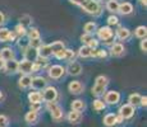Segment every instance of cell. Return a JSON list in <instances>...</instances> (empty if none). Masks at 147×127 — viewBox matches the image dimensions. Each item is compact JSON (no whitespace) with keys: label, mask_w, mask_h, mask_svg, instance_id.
Segmentation results:
<instances>
[{"label":"cell","mask_w":147,"mask_h":127,"mask_svg":"<svg viewBox=\"0 0 147 127\" xmlns=\"http://www.w3.org/2000/svg\"><path fill=\"white\" fill-rule=\"evenodd\" d=\"M26 35L28 36V38L30 39H35V38H40V32H38L37 28H30V29L27 31Z\"/></svg>","instance_id":"34"},{"label":"cell","mask_w":147,"mask_h":127,"mask_svg":"<svg viewBox=\"0 0 147 127\" xmlns=\"http://www.w3.org/2000/svg\"><path fill=\"white\" fill-rule=\"evenodd\" d=\"M72 4H74V5H78V7H82V5L84 4V3L87 1V0H69Z\"/></svg>","instance_id":"46"},{"label":"cell","mask_w":147,"mask_h":127,"mask_svg":"<svg viewBox=\"0 0 147 127\" xmlns=\"http://www.w3.org/2000/svg\"><path fill=\"white\" fill-rule=\"evenodd\" d=\"M134 36L137 38H140V39L146 38V36H147V28L145 27V25H140V27H137V28H136V31H134Z\"/></svg>","instance_id":"30"},{"label":"cell","mask_w":147,"mask_h":127,"mask_svg":"<svg viewBox=\"0 0 147 127\" xmlns=\"http://www.w3.org/2000/svg\"><path fill=\"white\" fill-rule=\"evenodd\" d=\"M42 100H45L46 103H49V102H56L59 98V93H58V89L54 88V86H45L44 89H42Z\"/></svg>","instance_id":"5"},{"label":"cell","mask_w":147,"mask_h":127,"mask_svg":"<svg viewBox=\"0 0 147 127\" xmlns=\"http://www.w3.org/2000/svg\"><path fill=\"white\" fill-rule=\"evenodd\" d=\"M0 59H3L4 61L13 60L14 59V51L12 47H4L0 50Z\"/></svg>","instance_id":"21"},{"label":"cell","mask_w":147,"mask_h":127,"mask_svg":"<svg viewBox=\"0 0 147 127\" xmlns=\"http://www.w3.org/2000/svg\"><path fill=\"white\" fill-rule=\"evenodd\" d=\"M124 52H125V49H124V46L119 42H117V43H113L111 47H110V55L114 56V57H120L121 55H124Z\"/></svg>","instance_id":"15"},{"label":"cell","mask_w":147,"mask_h":127,"mask_svg":"<svg viewBox=\"0 0 147 127\" xmlns=\"http://www.w3.org/2000/svg\"><path fill=\"white\" fill-rule=\"evenodd\" d=\"M141 97L142 95H140L138 93H133V94H131L129 95V98H128V102H129V104H131L132 107H138V106H141Z\"/></svg>","instance_id":"27"},{"label":"cell","mask_w":147,"mask_h":127,"mask_svg":"<svg viewBox=\"0 0 147 127\" xmlns=\"http://www.w3.org/2000/svg\"><path fill=\"white\" fill-rule=\"evenodd\" d=\"M24 120H26L27 123L33 125V123H36L38 121V112L31 111V109H30V112H27L26 116H24Z\"/></svg>","instance_id":"24"},{"label":"cell","mask_w":147,"mask_h":127,"mask_svg":"<svg viewBox=\"0 0 147 127\" xmlns=\"http://www.w3.org/2000/svg\"><path fill=\"white\" fill-rule=\"evenodd\" d=\"M3 97H4V95H3V93H1V92H0V100H1V99H3Z\"/></svg>","instance_id":"52"},{"label":"cell","mask_w":147,"mask_h":127,"mask_svg":"<svg viewBox=\"0 0 147 127\" xmlns=\"http://www.w3.org/2000/svg\"><path fill=\"white\" fill-rule=\"evenodd\" d=\"M14 33H16V36H18V37H24L26 36V33H27V29H26V27L24 25H22V24H18V25H16V28H14Z\"/></svg>","instance_id":"33"},{"label":"cell","mask_w":147,"mask_h":127,"mask_svg":"<svg viewBox=\"0 0 147 127\" xmlns=\"http://www.w3.org/2000/svg\"><path fill=\"white\" fill-rule=\"evenodd\" d=\"M50 46H51V49H53V53L55 55L56 52H58L59 50H61V49H64V43L61 41H55V42H53V43H50Z\"/></svg>","instance_id":"35"},{"label":"cell","mask_w":147,"mask_h":127,"mask_svg":"<svg viewBox=\"0 0 147 127\" xmlns=\"http://www.w3.org/2000/svg\"><path fill=\"white\" fill-rule=\"evenodd\" d=\"M4 66H5V61L3 59H0V70H4Z\"/></svg>","instance_id":"50"},{"label":"cell","mask_w":147,"mask_h":127,"mask_svg":"<svg viewBox=\"0 0 147 127\" xmlns=\"http://www.w3.org/2000/svg\"><path fill=\"white\" fill-rule=\"evenodd\" d=\"M37 55H38V57H42V59H49L51 56H54L51 46L50 45H41L37 49Z\"/></svg>","instance_id":"12"},{"label":"cell","mask_w":147,"mask_h":127,"mask_svg":"<svg viewBox=\"0 0 147 127\" xmlns=\"http://www.w3.org/2000/svg\"><path fill=\"white\" fill-rule=\"evenodd\" d=\"M104 102H105V104H109V106H115L120 102V93L117 92V90H109V92L105 93Z\"/></svg>","instance_id":"7"},{"label":"cell","mask_w":147,"mask_h":127,"mask_svg":"<svg viewBox=\"0 0 147 127\" xmlns=\"http://www.w3.org/2000/svg\"><path fill=\"white\" fill-rule=\"evenodd\" d=\"M30 108H31V111L40 112V109H41V103H31Z\"/></svg>","instance_id":"42"},{"label":"cell","mask_w":147,"mask_h":127,"mask_svg":"<svg viewBox=\"0 0 147 127\" xmlns=\"http://www.w3.org/2000/svg\"><path fill=\"white\" fill-rule=\"evenodd\" d=\"M64 55H65V47H64V49H61V50H59L54 56H55L58 60H64Z\"/></svg>","instance_id":"41"},{"label":"cell","mask_w":147,"mask_h":127,"mask_svg":"<svg viewBox=\"0 0 147 127\" xmlns=\"http://www.w3.org/2000/svg\"><path fill=\"white\" fill-rule=\"evenodd\" d=\"M28 100L30 103H41L42 102V95L38 90H35V92L28 93Z\"/></svg>","instance_id":"26"},{"label":"cell","mask_w":147,"mask_h":127,"mask_svg":"<svg viewBox=\"0 0 147 127\" xmlns=\"http://www.w3.org/2000/svg\"><path fill=\"white\" fill-rule=\"evenodd\" d=\"M140 47H141V51H142V52H146L147 51V39L146 38H143L142 41H141Z\"/></svg>","instance_id":"43"},{"label":"cell","mask_w":147,"mask_h":127,"mask_svg":"<svg viewBox=\"0 0 147 127\" xmlns=\"http://www.w3.org/2000/svg\"><path fill=\"white\" fill-rule=\"evenodd\" d=\"M70 107H72L73 111L82 112V111H84V108H86V103H84L83 100H81V99H76V100L72 102Z\"/></svg>","instance_id":"28"},{"label":"cell","mask_w":147,"mask_h":127,"mask_svg":"<svg viewBox=\"0 0 147 127\" xmlns=\"http://www.w3.org/2000/svg\"><path fill=\"white\" fill-rule=\"evenodd\" d=\"M74 59H76V52L74 51H72V50H68L65 49V55H64V60L65 61H74Z\"/></svg>","instance_id":"36"},{"label":"cell","mask_w":147,"mask_h":127,"mask_svg":"<svg viewBox=\"0 0 147 127\" xmlns=\"http://www.w3.org/2000/svg\"><path fill=\"white\" fill-rule=\"evenodd\" d=\"M31 86H32L35 90H42L45 86H47L46 78H44V76H35V78H32Z\"/></svg>","instance_id":"9"},{"label":"cell","mask_w":147,"mask_h":127,"mask_svg":"<svg viewBox=\"0 0 147 127\" xmlns=\"http://www.w3.org/2000/svg\"><path fill=\"white\" fill-rule=\"evenodd\" d=\"M67 120L69 123H72V125H77V123H80L82 121V112H78V111H70L69 113L67 116Z\"/></svg>","instance_id":"16"},{"label":"cell","mask_w":147,"mask_h":127,"mask_svg":"<svg viewBox=\"0 0 147 127\" xmlns=\"http://www.w3.org/2000/svg\"><path fill=\"white\" fill-rule=\"evenodd\" d=\"M8 125H9L8 117L4 114H0V127H8Z\"/></svg>","instance_id":"40"},{"label":"cell","mask_w":147,"mask_h":127,"mask_svg":"<svg viewBox=\"0 0 147 127\" xmlns=\"http://www.w3.org/2000/svg\"><path fill=\"white\" fill-rule=\"evenodd\" d=\"M107 24H109V27H113V25H118V24H119V19H118V17L110 15L109 18H107Z\"/></svg>","instance_id":"39"},{"label":"cell","mask_w":147,"mask_h":127,"mask_svg":"<svg viewBox=\"0 0 147 127\" xmlns=\"http://www.w3.org/2000/svg\"><path fill=\"white\" fill-rule=\"evenodd\" d=\"M23 53H24V59L28 61H36V59L38 57V55H37V50L36 49H32V47H26L23 51Z\"/></svg>","instance_id":"20"},{"label":"cell","mask_w":147,"mask_h":127,"mask_svg":"<svg viewBox=\"0 0 147 127\" xmlns=\"http://www.w3.org/2000/svg\"><path fill=\"white\" fill-rule=\"evenodd\" d=\"M92 106H94V109L95 111H97V112H100V111H104V109L106 108V104H105V102L104 100H101V99H95L94 100V104H92Z\"/></svg>","instance_id":"32"},{"label":"cell","mask_w":147,"mask_h":127,"mask_svg":"<svg viewBox=\"0 0 147 127\" xmlns=\"http://www.w3.org/2000/svg\"><path fill=\"white\" fill-rule=\"evenodd\" d=\"M97 1H100V0H97Z\"/></svg>","instance_id":"53"},{"label":"cell","mask_w":147,"mask_h":127,"mask_svg":"<svg viewBox=\"0 0 147 127\" xmlns=\"http://www.w3.org/2000/svg\"><path fill=\"white\" fill-rule=\"evenodd\" d=\"M115 122H117V125H120V123H123V122H124V118L121 117L119 113L115 114Z\"/></svg>","instance_id":"47"},{"label":"cell","mask_w":147,"mask_h":127,"mask_svg":"<svg viewBox=\"0 0 147 127\" xmlns=\"http://www.w3.org/2000/svg\"><path fill=\"white\" fill-rule=\"evenodd\" d=\"M141 106L143 107V108H146L147 107V97H141Z\"/></svg>","instance_id":"48"},{"label":"cell","mask_w":147,"mask_h":127,"mask_svg":"<svg viewBox=\"0 0 147 127\" xmlns=\"http://www.w3.org/2000/svg\"><path fill=\"white\" fill-rule=\"evenodd\" d=\"M96 29H97V24H96L95 22H88V23H86L83 27L84 33H90V35L96 32Z\"/></svg>","instance_id":"31"},{"label":"cell","mask_w":147,"mask_h":127,"mask_svg":"<svg viewBox=\"0 0 147 127\" xmlns=\"http://www.w3.org/2000/svg\"><path fill=\"white\" fill-rule=\"evenodd\" d=\"M81 8L84 13L90 14V15H94V17H98L102 13V5L97 0H87Z\"/></svg>","instance_id":"2"},{"label":"cell","mask_w":147,"mask_h":127,"mask_svg":"<svg viewBox=\"0 0 147 127\" xmlns=\"http://www.w3.org/2000/svg\"><path fill=\"white\" fill-rule=\"evenodd\" d=\"M83 89H84L83 84H82L81 81H78V80H73V81H70L69 85H68V90H69V92L72 93V94H74V95L81 94V93L83 92Z\"/></svg>","instance_id":"13"},{"label":"cell","mask_w":147,"mask_h":127,"mask_svg":"<svg viewBox=\"0 0 147 127\" xmlns=\"http://www.w3.org/2000/svg\"><path fill=\"white\" fill-rule=\"evenodd\" d=\"M140 3H141V5H142V7H145V8H146V5H147V0H140Z\"/></svg>","instance_id":"51"},{"label":"cell","mask_w":147,"mask_h":127,"mask_svg":"<svg viewBox=\"0 0 147 127\" xmlns=\"http://www.w3.org/2000/svg\"><path fill=\"white\" fill-rule=\"evenodd\" d=\"M134 10L133 5L131 4V3L125 1V3H121L119 4V10H118V13H120L121 15H129V14H132Z\"/></svg>","instance_id":"18"},{"label":"cell","mask_w":147,"mask_h":127,"mask_svg":"<svg viewBox=\"0 0 147 127\" xmlns=\"http://www.w3.org/2000/svg\"><path fill=\"white\" fill-rule=\"evenodd\" d=\"M41 45H42L41 38H35V39H30V41H28V47H32V49H36V50H37Z\"/></svg>","instance_id":"37"},{"label":"cell","mask_w":147,"mask_h":127,"mask_svg":"<svg viewBox=\"0 0 147 127\" xmlns=\"http://www.w3.org/2000/svg\"><path fill=\"white\" fill-rule=\"evenodd\" d=\"M87 46H88V47H91V49H96V47L98 46V41H97V39H96V38L94 37V38L91 39V41H90V43L87 45Z\"/></svg>","instance_id":"44"},{"label":"cell","mask_w":147,"mask_h":127,"mask_svg":"<svg viewBox=\"0 0 147 127\" xmlns=\"http://www.w3.org/2000/svg\"><path fill=\"white\" fill-rule=\"evenodd\" d=\"M92 38H94V36L90 35V33H83V35L81 36V41H82L83 45H88Z\"/></svg>","instance_id":"38"},{"label":"cell","mask_w":147,"mask_h":127,"mask_svg":"<svg viewBox=\"0 0 147 127\" xmlns=\"http://www.w3.org/2000/svg\"><path fill=\"white\" fill-rule=\"evenodd\" d=\"M82 70H83V67H82V65L80 63H77V61H70L69 65H68V67L65 69V71H68L69 75L77 76L82 72Z\"/></svg>","instance_id":"10"},{"label":"cell","mask_w":147,"mask_h":127,"mask_svg":"<svg viewBox=\"0 0 147 127\" xmlns=\"http://www.w3.org/2000/svg\"><path fill=\"white\" fill-rule=\"evenodd\" d=\"M47 74H49V78L53 80H59L65 75V67L61 65H53V66H50Z\"/></svg>","instance_id":"6"},{"label":"cell","mask_w":147,"mask_h":127,"mask_svg":"<svg viewBox=\"0 0 147 127\" xmlns=\"http://www.w3.org/2000/svg\"><path fill=\"white\" fill-rule=\"evenodd\" d=\"M92 50L91 47H88L87 45H83L80 50H78V56L82 59H88V57H92Z\"/></svg>","instance_id":"23"},{"label":"cell","mask_w":147,"mask_h":127,"mask_svg":"<svg viewBox=\"0 0 147 127\" xmlns=\"http://www.w3.org/2000/svg\"><path fill=\"white\" fill-rule=\"evenodd\" d=\"M4 23H5V14L0 12V27H1Z\"/></svg>","instance_id":"49"},{"label":"cell","mask_w":147,"mask_h":127,"mask_svg":"<svg viewBox=\"0 0 147 127\" xmlns=\"http://www.w3.org/2000/svg\"><path fill=\"white\" fill-rule=\"evenodd\" d=\"M104 125H105L106 127H113L117 125V122H115V114L114 113H107L105 117H104L102 120Z\"/></svg>","instance_id":"29"},{"label":"cell","mask_w":147,"mask_h":127,"mask_svg":"<svg viewBox=\"0 0 147 127\" xmlns=\"http://www.w3.org/2000/svg\"><path fill=\"white\" fill-rule=\"evenodd\" d=\"M46 107H47V109H49L50 116H51V118L54 121L59 122V121L63 120L64 112H63V109H61V107L59 106L56 102H49V103H46Z\"/></svg>","instance_id":"4"},{"label":"cell","mask_w":147,"mask_h":127,"mask_svg":"<svg viewBox=\"0 0 147 127\" xmlns=\"http://www.w3.org/2000/svg\"><path fill=\"white\" fill-rule=\"evenodd\" d=\"M96 33H97L98 39L105 42V45H110L111 46L114 43V38H115V33L114 31L111 29V27H101L98 29H96Z\"/></svg>","instance_id":"3"},{"label":"cell","mask_w":147,"mask_h":127,"mask_svg":"<svg viewBox=\"0 0 147 127\" xmlns=\"http://www.w3.org/2000/svg\"><path fill=\"white\" fill-rule=\"evenodd\" d=\"M4 70L7 72H18V61L17 60H8L5 61Z\"/></svg>","instance_id":"22"},{"label":"cell","mask_w":147,"mask_h":127,"mask_svg":"<svg viewBox=\"0 0 147 127\" xmlns=\"http://www.w3.org/2000/svg\"><path fill=\"white\" fill-rule=\"evenodd\" d=\"M107 56V52L105 50H97V55H96V57H100V59H105Z\"/></svg>","instance_id":"45"},{"label":"cell","mask_w":147,"mask_h":127,"mask_svg":"<svg viewBox=\"0 0 147 127\" xmlns=\"http://www.w3.org/2000/svg\"><path fill=\"white\" fill-rule=\"evenodd\" d=\"M119 114L124 120H129L134 116V107H132L131 104H123V106L119 108Z\"/></svg>","instance_id":"8"},{"label":"cell","mask_w":147,"mask_h":127,"mask_svg":"<svg viewBox=\"0 0 147 127\" xmlns=\"http://www.w3.org/2000/svg\"><path fill=\"white\" fill-rule=\"evenodd\" d=\"M32 61H28L23 59L22 61H18V72L21 74H31L32 72Z\"/></svg>","instance_id":"11"},{"label":"cell","mask_w":147,"mask_h":127,"mask_svg":"<svg viewBox=\"0 0 147 127\" xmlns=\"http://www.w3.org/2000/svg\"><path fill=\"white\" fill-rule=\"evenodd\" d=\"M16 39V33L8 28H0V42H12Z\"/></svg>","instance_id":"14"},{"label":"cell","mask_w":147,"mask_h":127,"mask_svg":"<svg viewBox=\"0 0 147 127\" xmlns=\"http://www.w3.org/2000/svg\"><path fill=\"white\" fill-rule=\"evenodd\" d=\"M131 31L128 28H124V27H120L119 29L115 32V37H117L119 41H127V39L131 38Z\"/></svg>","instance_id":"17"},{"label":"cell","mask_w":147,"mask_h":127,"mask_svg":"<svg viewBox=\"0 0 147 127\" xmlns=\"http://www.w3.org/2000/svg\"><path fill=\"white\" fill-rule=\"evenodd\" d=\"M106 9H107V12H110L111 14L118 13V10H119V1L118 0H107Z\"/></svg>","instance_id":"25"},{"label":"cell","mask_w":147,"mask_h":127,"mask_svg":"<svg viewBox=\"0 0 147 127\" xmlns=\"http://www.w3.org/2000/svg\"><path fill=\"white\" fill-rule=\"evenodd\" d=\"M109 85V79H107V76L105 75H100L96 78L95 80V84L94 86H92V94L95 95V97H101V95H104V93L106 92V86Z\"/></svg>","instance_id":"1"},{"label":"cell","mask_w":147,"mask_h":127,"mask_svg":"<svg viewBox=\"0 0 147 127\" xmlns=\"http://www.w3.org/2000/svg\"><path fill=\"white\" fill-rule=\"evenodd\" d=\"M31 81H32V76L30 74H22V76L18 80V85L22 89H27L31 86Z\"/></svg>","instance_id":"19"}]
</instances>
